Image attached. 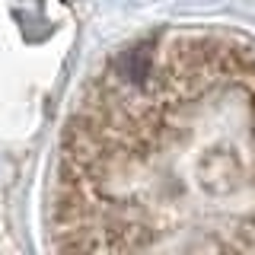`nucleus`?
<instances>
[{"label": "nucleus", "mask_w": 255, "mask_h": 255, "mask_svg": "<svg viewBox=\"0 0 255 255\" xmlns=\"http://www.w3.org/2000/svg\"><path fill=\"white\" fill-rule=\"evenodd\" d=\"M58 252H255V42L172 29L102 64L64 125Z\"/></svg>", "instance_id": "1"}]
</instances>
